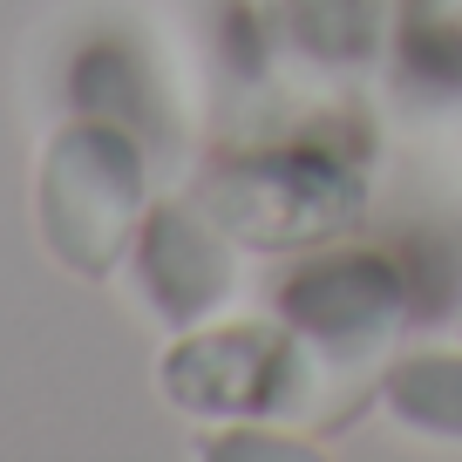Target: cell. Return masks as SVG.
<instances>
[{
  "instance_id": "cell-7",
  "label": "cell",
  "mask_w": 462,
  "mask_h": 462,
  "mask_svg": "<svg viewBox=\"0 0 462 462\" xmlns=\"http://www.w3.org/2000/svg\"><path fill=\"white\" fill-rule=\"evenodd\" d=\"M286 21H292L306 55L361 61L381 34V0H286Z\"/></svg>"
},
{
  "instance_id": "cell-3",
  "label": "cell",
  "mask_w": 462,
  "mask_h": 462,
  "mask_svg": "<svg viewBox=\"0 0 462 462\" xmlns=\"http://www.w3.org/2000/svg\"><path fill=\"white\" fill-rule=\"evenodd\" d=\"M327 367L313 361L306 333L279 327H184L163 354L157 388L171 408L204 421H313V388Z\"/></svg>"
},
{
  "instance_id": "cell-8",
  "label": "cell",
  "mask_w": 462,
  "mask_h": 462,
  "mask_svg": "<svg viewBox=\"0 0 462 462\" xmlns=\"http://www.w3.org/2000/svg\"><path fill=\"white\" fill-rule=\"evenodd\" d=\"M211 456H306L292 435H279V442H265V435H217V442H204Z\"/></svg>"
},
{
  "instance_id": "cell-4",
  "label": "cell",
  "mask_w": 462,
  "mask_h": 462,
  "mask_svg": "<svg viewBox=\"0 0 462 462\" xmlns=\"http://www.w3.org/2000/svg\"><path fill=\"white\" fill-rule=\"evenodd\" d=\"M130 273L136 292L157 319L171 327H198L211 319L217 306L231 300V245H225V225H217L204 204H150L143 231L130 245Z\"/></svg>"
},
{
  "instance_id": "cell-6",
  "label": "cell",
  "mask_w": 462,
  "mask_h": 462,
  "mask_svg": "<svg viewBox=\"0 0 462 462\" xmlns=\"http://www.w3.org/2000/svg\"><path fill=\"white\" fill-rule=\"evenodd\" d=\"M394 421L429 442H462V361L456 354H408L381 374Z\"/></svg>"
},
{
  "instance_id": "cell-5",
  "label": "cell",
  "mask_w": 462,
  "mask_h": 462,
  "mask_svg": "<svg viewBox=\"0 0 462 462\" xmlns=\"http://www.w3.org/2000/svg\"><path fill=\"white\" fill-rule=\"evenodd\" d=\"M279 319L306 333L313 346L333 354H361L381 333L408 319V279L402 265L374 259V252H346V259H313L292 279H279Z\"/></svg>"
},
{
  "instance_id": "cell-2",
  "label": "cell",
  "mask_w": 462,
  "mask_h": 462,
  "mask_svg": "<svg viewBox=\"0 0 462 462\" xmlns=\"http://www.w3.org/2000/svg\"><path fill=\"white\" fill-rule=\"evenodd\" d=\"M198 204L238 245L292 252L354 225L367 211V177L361 163H346L340 150H319V143L252 150V157H225L217 171H204Z\"/></svg>"
},
{
  "instance_id": "cell-1",
  "label": "cell",
  "mask_w": 462,
  "mask_h": 462,
  "mask_svg": "<svg viewBox=\"0 0 462 462\" xmlns=\"http://www.w3.org/2000/svg\"><path fill=\"white\" fill-rule=\"evenodd\" d=\"M150 211L143 184V143L123 123H69L42 157V184H34V217L42 238L69 273L109 279L130 259L136 231Z\"/></svg>"
}]
</instances>
